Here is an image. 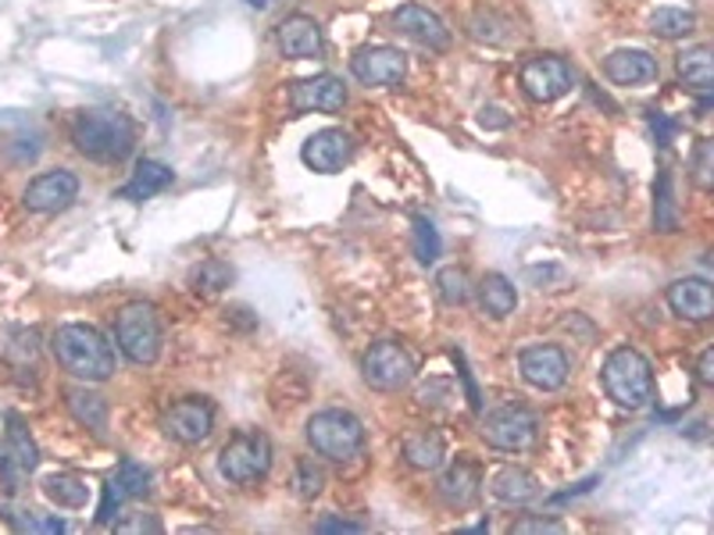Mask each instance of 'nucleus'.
Listing matches in <instances>:
<instances>
[{"label": "nucleus", "instance_id": "nucleus-1", "mask_svg": "<svg viewBox=\"0 0 714 535\" xmlns=\"http://www.w3.org/2000/svg\"><path fill=\"white\" fill-rule=\"evenodd\" d=\"M54 357L58 365L72 374V379L83 382H107L118 371V354L115 343L104 336L101 329L83 325V321H69L54 332Z\"/></svg>", "mask_w": 714, "mask_h": 535}, {"label": "nucleus", "instance_id": "nucleus-2", "mask_svg": "<svg viewBox=\"0 0 714 535\" xmlns=\"http://www.w3.org/2000/svg\"><path fill=\"white\" fill-rule=\"evenodd\" d=\"M72 143L75 151L101 160V165H118L132 154L137 146V126L126 111H112V107H90L72 118Z\"/></svg>", "mask_w": 714, "mask_h": 535}, {"label": "nucleus", "instance_id": "nucleus-3", "mask_svg": "<svg viewBox=\"0 0 714 535\" xmlns=\"http://www.w3.org/2000/svg\"><path fill=\"white\" fill-rule=\"evenodd\" d=\"M600 382L614 404L625 411H643L654 400V368L636 346H618V350L604 360Z\"/></svg>", "mask_w": 714, "mask_h": 535}, {"label": "nucleus", "instance_id": "nucleus-4", "mask_svg": "<svg viewBox=\"0 0 714 535\" xmlns=\"http://www.w3.org/2000/svg\"><path fill=\"white\" fill-rule=\"evenodd\" d=\"M307 443L326 461H354L361 450H365V425H361L358 414L329 407L318 411L312 421H307Z\"/></svg>", "mask_w": 714, "mask_h": 535}, {"label": "nucleus", "instance_id": "nucleus-5", "mask_svg": "<svg viewBox=\"0 0 714 535\" xmlns=\"http://www.w3.org/2000/svg\"><path fill=\"white\" fill-rule=\"evenodd\" d=\"M161 318H157V307L154 304H126L122 311L115 318V343L132 365H154L161 357Z\"/></svg>", "mask_w": 714, "mask_h": 535}, {"label": "nucleus", "instance_id": "nucleus-6", "mask_svg": "<svg viewBox=\"0 0 714 535\" xmlns=\"http://www.w3.org/2000/svg\"><path fill=\"white\" fill-rule=\"evenodd\" d=\"M268 467H272V439L258 428L236 432L219 450V475L229 486H254L268 475Z\"/></svg>", "mask_w": 714, "mask_h": 535}, {"label": "nucleus", "instance_id": "nucleus-7", "mask_svg": "<svg viewBox=\"0 0 714 535\" xmlns=\"http://www.w3.org/2000/svg\"><path fill=\"white\" fill-rule=\"evenodd\" d=\"M482 439H487L493 450L525 453L536 447V439H540V421H536V414L522 404L496 407L493 414H487V421H482Z\"/></svg>", "mask_w": 714, "mask_h": 535}, {"label": "nucleus", "instance_id": "nucleus-8", "mask_svg": "<svg viewBox=\"0 0 714 535\" xmlns=\"http://www.w3.org/2000/svg\"><path fill=\"white\" fill-rule=\"evenodd\" d=\"M518 86L532 104H554L575 86V69L558 54H536L522 64Z\"/></svg>", "mask_w": 714, "mask_h": 535}, {"label": "nucleus", "instance_id": "nucleus-9", "mask_svg": "<svg viewBox=\"0 0 714 535\" xmlns=\"http://www.w3.org/2000/svg\"><path fill=\"white\" fill-rule=\"evenodd\" d=\"M361 374H365V382L372 390L400 393L403 385H411L414 379V360L397 340H379L368 346L365 357H361Z\"/></svg>", "mask_w": 714, "mask_h": 535}, {"label": "nucleus", "instance_id": "nucleus-10", "mask_svg": "<svg viewBox=\"0 0 714 535\" xmlns=\"http://www.w3.org/2000/svg\"><path fill=\"white\" fill-rule=\"evenodd\" d=\"M161 428H165V436L175 439V443L200 447V443H208L214 432V407L200 396L175 400L165 411V418H161Z\"/></svg>", "mask_w": 714, "mask_h": 535}, {"label": "nucleus", "instance_id": "nucleus-11", "mask_svg": "<svg viewBox=\"0 0 714 535\" xmlns=\"http://www.w3.org/2000/svg\"><path fill=\"white\" fill-rule=\"evenodd\" d=\"M518 371L522 379L536 385L543 393H558L572 374V360L569 354L561 350L554 343H536V346H525L518 354Z\"/></svg>", "mask_w": 714, "mask_h": 535}, {"label": "nucleus", "instance_id": "nucleus-12", "mask_svg": "<svg viewBox=\"0 0 714 535\" xmlns=\"http://www.w3.org/2000/svg\"><path fill=\"white\" fill-rule=\"evenodd\" d=\"M39 453L30 439V428L22 425L19 414H8V439L0 443V478L8 489H19L25 478L36 472Z\"/></svg>", "mask_w": 714, "mask_h": 535}, {"label": "nucleus", "instance_id": "nucleus-13", "mask_svg": "<svg viewBox=\"0 0 714 535\" xmlns=\"http://www.w3.org/2000/svg\"><path fill=\"white\" fill-rule=\"evenodd\" d=\"M151 492V472L137 461H122L118 472L107 478L104 486V500H101V511H97V525H115L118 511H122L126 500H140Z\"/></svg>", "mask_w": 714, "mask_h": 535}, {"label": "nucleus", "instance_id": "nucleus-14", "mask_svg": "<svg viewBox=\"0 0 714 535\" xmlns=\"http://www.w3.org/2000/svg\"><path fill=\"white\" fill-rule=\"evenodd\" d=\"M304 165L318 171V176H336L350 165L354 157V136L347 129H318L315 136H307L301 146Z\"/></svg>", "mask_w": 714, "mask_h": 535}, {"label": "nucleus", "instance_id": "nucleus-15", "mask_svg": "<svg viewBox=\"0 0 714 535\" xmlns=\"http://www.w3.org/2000/svg\"><path fill=\"white\" fill-rule=\"evenodd\" d=\"M79 197V179L69 168H54L36 176L22 193V204L36 214H58L65 207H72V200Z\"/></svg>", "mask_w": 714, "mask_h": 535}, {"label": "nucleus", "instance_id": "nucleus-16", "mask_svg": "<svg viewBox=\"0 0 714 535\" xmlns=\"http://www.w3.org/2000/svg\"><path fill=\"white\" fill-rule=\"evenodd\" d=\"M350 72H354L358 83L365 86H400L403 72H408V61L397 47H361L354 58H350Z\"/></svg>", "mask_w": 714, "mask_h": 535}, {"label": "nucleus", "instance_id": "nucleus-17", "mask_svg": "<svg viewBox=\"0 0 714 535\" xmlns=\"http://www.w3.org/2000/svg\"><path fill=\"white\" fill-rule=\"evenodd\" d=\"M347 104V86L343 79L336 75H315V79H301V83L290 86V107L296 115H312V111H326L336 115L343 111Z\"/></svg>", "mask_w": 714, "mask_h": 535}, {"label": "nucleus", "instance_id": "nucleus-18", "mask_svg": "<svg viewBox=\"0 0 714 535\" xmlns=\"http://www.w3.org/2000/svg\"><path fill=\"white\" fill-rule=\"evenodd\" d=\"M276 44L282 50V58H293V61H312L326 54V36H321V25L312 15L282 19L276 29Z\"/></svg>", "mask_w": 714, "mask_h": 535}, {"label": "nucleus", "instance_id": "nucleus-19", "mask_svg": "<svg viewBox=\"0 0 714 535\" xmlns=\"http://www.w3.org/2000/svg\"><path fill=\"white\" fill-rule=\"evenodd\" d=\"M394 22L403 36H411L414 44H422L429 50H447L450 47V29L443 25L436 11H429L425 4H400L394 11Z\"/></svg>", "mask_w": 714, "mask_h": 535}, {"label": "nucleus", "instance_id": "nucleus-20", "mask_svg": "<svg viewBox=\"0 0 714 535\" xmlns=\"http://www.w3.org/2000/svg\"><path fill=\"white\" fill-rule=\"evenodd\" d=\"M604 75H608L614 86H643L662 75V64H657L654 54H646L640 47H622L604 58Z\"/></svg>", "mask_w": 714, "mask_h": 535}, {"label": "nucleus", "instance_id": "nucleus-21", "mask_svg": "<svg viewBox=\"0 0 714 535\" xmlns=\"http://www.w3.org/2000/svg\"><path fill=\"white\" fill-rule=\"evenodd\" d=\"M668 307L682 321H711L714 318V289L707 278H676L668 286Z\"/></svg>", "mask_w": 714, "mask_h": 535}, {"label": "nucleus", "instance_id": "nucleus-22", "mask_svg": "<svg viewBox=\"0 0 714 535\" xmlns=\"http://www.w3.org/2000/svg\"><path fill=\"white\" fill-rule=\"evenodd\" d=\"M172 182H175V171L168 165L143 157L137 165V171H132V179L122 186V190H118V200H132V204H140V200H151L157 193H165Z\"/></svg>", "mask_w": 714, "mask_h": 535}, {"label": "nucleus", "instance_id": "nucleus-23", "mask_svg": "<svg viewBox=\"0 0 714 535\" xmlns=\"http://www.w3.org/2000/svg\"><path fill=\"white\" fill-rule=\"evenodd\" d=\"M490 492L507 507H525L540 497V478L525 467H501L490 482Z\"/></svg>", "mask_w": 714, "mask_h": 535}, {"label": "nucleus", "instance_id": "nucleus-24", "mask_svg": "<svg viewBox=\"0 0 714 535\" xmlns=\"http://www.w3.org/2000/svg\"><path fill=\"white\" fill-rule=\"evenodd\" d=\"M479 492H482V475H479V467L468 461H457L450 472L440 478V497L450 507H457V511L476 503Z\"/></svg>", "mask_w": 714, "mask_h": 535}, {"label": "nucleus", "instance_id": "nucleus-25", "mask_svg": "<svg viewBox=\"0 0 714 535\" xmlns=\"http://www.w3.org/2000/svg\"><path fill=\"white\" fill-rule=\"evenodd\" d=\"M403 461L419 472H436L447 461V443H443L440 432H411L403 439Z\"/></svg>", "mask_w": 714, "mask_h": 535}, {"label": "nucleus", "instance_id": "nucleus-26", "mask_svg": "<svg viewBox=\"0 0 714 535\" xmlns=\"http://www.w3.org/2000/svg\"><path fill=\"white\" fill-rule=\"evenodd\" d=\"M676 69H679V79L686 86H693L700 93H711V86H714V58H711L707 44L686 47L676 58Z\"/></svg>", "mask_w": 714, "mask_h": 535}, {"label": "nucleus", "instance_id": "nucleus-27", "mask_svg": "<svg viewBox=\"0 0 714 535\" xmlns=\"http://www.w3.org/2000/svg\"><path fill=\"white\" fill-rule=\"evenodd\" d=\"M479 307H482V314H490V318H496V321L507 318V314L518 307V289H515V283H511V278H504V275L490 272V275L479 283Z\"/></svg>", "mask_w": 714, "mask_h": 535}, {"label": "nucleus", "instance_id": "nucleus-28", "mask_svg": "<svg viewBox=\"0 0 714 535\" xmlns=\"http://www.w3.org/2000/svg\"><path fill=\"white\" fill-rule=\"evenodd\" d=\"M44 497H47L54 507H65V511H79V507H86L90 489H86V482L79 478V475H47V478H44Z\"/></svg>", "mask_w": 714, "mask_h": 535}, {"label": "nucleus", "instance_id": "nucleus-29", "mask_svg": "<svg viewBox=\"0 0 714 535\" xmlns=\"http://www.w3.org/2000/svg\"><path fill=\"white\" fill-rule=\"evenodd\" d=\"M65 396H69V411L75 414V421L86 425L90 432L104 436V428H107V400L101 393H93V390H69Z\"/></svg>", "mask_w": 714, "mask_h": 535}, {"label": "nucleus", "instance_id": "nucleus-30", "mask_svg": "<svg viewBox=\"0 0 714 535\" xmlns=\"http://www.w3.org/2000/svg\"><path fill=\"white\" fill-rule=\"evenodd\" d=\"M654 229L657 233H676L679 229V204H676V182L665 168L654 186Z\"/></svg>", "mask_w": 714, "mask_h": 535}, {"label": "nucleus", "instance_id": "nucleus-31", "mask_svg": "<svg viewBox=\"0 0 714 535\" xmlns=\"http://www.w3.org/2000/svg\"><path fill=\"white\" fill-rule=\"evenodd\" d=\"M697 29V15L686 8H657L651 15V33L662 39H686Z\"/></svg>", "mask_w": 714, "mask_h": 535}, {"label": "nucleus", "instance_id": "nucleus-32", "mask_svg": "<svg viewBox=\"0 0 714 535\" xmlns=\"http://www.w3.org/2000/svg\"><path fill=\"white\" fill-rule=\"evenodd\" d=\"M229 283H233V268L225 261H200L194 272H190V286L200 297H214V293H222Z\"/></svg>", "mask_w": 714, "mask_h": 535}, {"label": "nucleus", "instance_id": "nucleus-33", "mask_svg": "<svg viewBox=\"0 0 714 535\" xmlns=\"http://www.w3.org/2000/svg\"><path fill=\"white\" fill-rule=\"evenodd\" d=\"M321 486H326V472L315 464V457H301L296 461V472H293V492L301 500H315Z\"/></svg>", "mask_w": 714, "mask_h": 535}, {"label": "nucleus", "instance_id": "nucleus-34", "mask_svg": "<svg viewBox=\"0 0 714 535\" xmlns=\"http://www.w3.org/2000/svg\"><path fill=\"white\" fill-rule=\"evenodd\" d=\"M443 253V239L429 218H414V258L422 264H436Z\"/></svg>", "mask_w": 714, "mask_h": 535}, {"label": "nucleus", "instance_id": "nucleus-35", "mask_svg": "<svg viewBox=\"0 0 714 535\" xmlns=\"http://www.w3.org/2000/svg\"><path fill=\"white\" fill-rule=\"evenodd\" d=\"M436 289H440V297L443 304H465L471 297V286H468V275L461 272V268H443V272L436 275Z\"/></svg>", "mask_w": 714, "mask_h": 535}, {"label": "nucleus", "instance_id": "nucleus-36", "mask_svg": "<svg viewBox=\"0 0 714 535\" xmlns=\"http://www.w3.org/2000/svg\"><path fill=\"white\" fill-rule=\"evenodd\" d=\"M711 179H714V143L700 140L693 151V182L700 190H711Z\"/></svg>", "mask_w": 714, "mask_h": 535}, {"label": "nucleus", "instance_id": "nucleus-37", "mask_svg": "<svg viewBox=\"0 0 714 535\" xmlns=\"http://www.w3.org/2000/svg\"><path fill=\"white\" fill-rule=\"evenodd\" d=\"M115 532H151L157 535L161 532V521L154 514H132V518H115Z\"/></svg>", "mask_w": 714, "mask_h": 535}, {"label": "nucleus", "instance_id": "nucleus-38", "mask_svg": "<svg viewBox=\"0 0 714 535\" xmlns=\"http://www.w3.org/2000/svg\"><path fill=\"white\" fill-rule=\"evenodd\" d=\"M651 129H654V136H657V143H662V146H668L671 136L679 132V126L671 122V118H665L662 111H651Z\"/></svg>", "mask_w": 714, "mask_h": 535}, {"label": "nucleus", "instance_id": "nucleus-39", "mask_svg": "<svg viewBox=\"0 0 714 535\" xmlns=\"http://www.w3.org/2000/svg\"><path fill=\"white\" fill-rule=\"evenodd\" d=\"M511 532H561V525L558 521H547V518H522V521H515V528Z\"/></svg>", "mask_w": 714, "mask_h": 535}, {"label": "nucleus", "instance_id": "nucleus-40", "mask_svg": "<svg viewBox=\"0 0 714 535\" xmlns=\"http://www.w3.org/2000/svg\"><path fill=\"white\" fill-rule=\"evenodd\" d=\"M318 532H365V525H358V521H340V518H321Z\"/></svg>", "mask_w": 714, "mask_h": 535}, {"label": "nucleus", "instance_id": "nucleus-41", "mask_svg": "<svg viewBox=\"0 0 714 535\" xmlns=\"http://www.w3.org/2000/svg\"><path fill=\"white\" fill-rule=\"evenodd\" d=\"M697 379L704 382V385H714V350H711V346L697 360Z\"/></svg>", "mask_w": 714, "mask_h": 535}, {"label": "nucleus", "instance_id": "nucleus-42", "mask_svg": "<svg viewBox=\"0 0 714 535\" xmlns=\"http://www.w3.org/2000/svg\"><path fill=\"white\" fill-rule=\"evenodd\" d=\"M247 4H250L254 11H268V8L276 4V0H247Z\"/></svg>", "mask_w": 714, "mask_h": 535}]
</instances>
